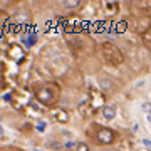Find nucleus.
<instances>
[{
	"mask_svg": "<svg viewBox=\"0 0 151 151\" xmlns=\"http://www.w3.org/2000/svg\"><path fill=\"white\" fill-rule=\"evenodd\" d=\"M35 97L44 106H54L59 99V91L55 86H44L35 91Z\"/></svg>",
	"mask_w": 151,
	"mask_h": 151,
	"instance_id": "1",
	"label": "nucleus"
},
{
	"mask_svg": "<svg viewBox=\"0 0 151 151\" xmlns=\"http://www.w3.org/2000/svg\"><path fill=\"white\" fill-rule=\"evenodd\" d=\"M96 131H94V141L97 145L106 146V145H113L116 141V133L113 129H109L106 126H94Z\"/></svg>",
	"mask_w": 151,
	"mask_h": 151,
	"instance_id": "2",
	"label": "nucleus"
},
{
	"mask_svg": "<svg viewBox=\"0 0 151 151\" xmlns=\"http://www.w3.org/2000/svg\"><path fill=\"white\" fill-rule=\"evenodd\" d=\"M97 84H99V87H101L103 91H111L114 87V82L111 81L109 76H99V77H97Z\"/></svg>",
	"mask_w": 151,
	"mask_h": 151,
	"instance_id": "3",
	"label": "nucleus"
},
{
	"mask_svg": "<svg viewBox=\"0 0 151 151\" xmlns=\"http://www.w3.org/2000/svg\"><path fill=\"white\" fill-rule=\"evenodd\" d=\"M103 118L106 121H113L116 118V108H114L113 104H106L103 108Z\"/></svg>",
	"mask_w": 151,
	"mask_h": 151,
	"instance_id": "4",
	"label": "nucleus"
},
{
	"mask_svg": "<svg viewBox=\"0 0 151 151\" xmlns=\"http://www.w3.org/2000/svg\"><path fill=\"white\" fill-rule=\"evenodd\" d=\"M74 150L76 151H91V146L87 145L86 141H79V143H76Z\"/></svg>",
	"mask_w": 151,
	"mask_h": 151,
	"instance_id": "5",
	"label": "nucleus"
},
{
	"mask_svg": "<svg viewBox=\"0 0 151 151\" xmlns=\"http://www.w3.org/2000/svg\"><path fill=\"white\" fill-rule=\"evenodd\" d=\"M62 7H79V2H77V0H72V2H62Z\"/></svg>",
	"mask_w": 151,
	"mask_h": 151,
	"instance_id": "6",
	"label": "nucleus"
},
{
	"mask_svg": "<svg viewBox=\"0 0 151 151\" xmlns=\"http://www.w3.org/2000/svg\"><path fill=\"white\" fill-rule=\"evenodd\" d=\"M143 145H145V146H148V148L151 150V139H148V138H145V139H143Z\"/></svg>",
	"mask_w": 151,
	"mask_h": 151,
	"instance_id": "7",
	"label": "nucleus"
},
{
	"mask_svg": "<svg viewBox=\"0 0 151 151\" xmlns=\"http://www.w3.org/2000/svg\"><path fill=\"white\" fill-rule=\"evenodd\" d=\"M146 119H148V121H150V124H151V113L146 114Z\"/></svg>",
	"mask_w": 151,
	"mask_h": 151,
	"instance_id": "8",
	"label": "nucleus"
},
{
	"mask_svg": "<svg viewBox=\"0 0 151 151\" xmlns=\"http://www.w3.org/2000/svg\"><path fill=\"white\" fill-rule=\"evenodd\" d=\"M109 151H119V150H109Z\"/></svg>",
	"mask_w": 151,
	"mask_h": 151,
	"instance_id": "9",
	"label": "nucleus"
},
{
	"mask_svg": "<svg viewBox=\"0 0 151 151\" xmlns=\"http://www.w3.org/2000/svg\"><path fill=\"white\" fill-rule=\"evenodd\" d=\"M0 133H2V128H0Z\"/></svg>",
	"mask_w": 151,
	"mask_h": 151,
	"instance_id": "10",
	"label": "nucleus"
},
{
	"mask_svg": "<svg viewBox=\"0 0 151 151\" xmlns=\"http://www.w3.org/2000/svg\"><path fill=\"white\" fill-rule=\"evenodd\" d=\"M37 151H39V150H37Z\"/></svg>",
	"mask_w": 151,
	"mask_h": 151,
	"instance_id": "11",
	"label": "nucleus"
}]
</instances>
